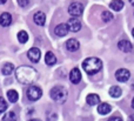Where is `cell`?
Wrapping results in <instances>:
<instances>
[{"instance_id":"6da1fadb","label":"cell","mask_w":134,"mask_h":121,"mask_svg":"<svg viewBox=\"0 0 134 121\" xmlns=\"http://www.w3.org/2000/svg\"><path fill=\"white\" fill-rule=\"evenodd\" d=\"M15 78L21 84H33L37 80V71L31 66H20L15 71Z\"/></svg>"},{"instance_id":"7a4b0ae2","label":"cell","mask_w":134,"mask_h":121,"mask_svg":"<svg viewBox=\"0 0 134 121\" xmlns=\"http://www.w3.org/2000/svg\"><path fill=\"white\" fill-rule=\"evenodd\" d=\"M82 68L87 74L93 75L97 74L98 72H100V70L102 68V61L98 58H87L86 60H83L82 62Z\"/></svg>"},{"instance_id":"3957f363","label":"cell","mask_w":134,"mask_h":121,"mask_svg":"<svg viewBox=\"0 0 134 121\" xmlns=\"http://www.w3.org/2000/svg\"><path fill=\"white\" fill-rule=\"evenodd\" d=\"M67 91L63 86H55L51 89V98L59 103H63L67 100Z\"/></svg>"},{"instance_id":"277c9868","label":"cell","mask_w":134,"mask_h":121,"mask_svg":"<svg viewBox=\"0 0 134 121\" xmlns=\"http://www.w3.org/2000/svg\"><path fill=\"white\" fill-rule=\"evenodd\" d=\"M42 95V91L40 87L38 86H31L30 88L27 89V98L30 99L31 101H37L41 98Z\"/></svg>"},{"instance_id":"5b68a950","label":"cell","mask_w":134,"mask_h":121,"mask_svg":"<svg viewBox=\"0 0 134 121\" xmlns=\"http://www.w3.org/2000/svg\"><path fill=\"white\" fill-rule=\"evenodd\" d=\"M68 13L71 14L72 16H75V18L80 16L81 14L83 13L82 4H80V2H73V4H71L68 7Z\"/></svg>"},{"instance_id":"8992f818","label":"cell","mask_w":134,"mask_h":121,"mask_svg":"<svg viewBox=\"0 0 134 121\" xmlns=\"http://www.w3.org/2000/svg\"><path fill=\"white\" fill-rule=\"evenodd\" d=\"M115 78H116V80H118V81L126 82L131 78V73H130V71L126 70V68H120V70L116 71Z\"/></svg>"},{"instance_id":"52a82bcc","label":"cell","mask_w":134,"mask_h":121,"mask_svg":"<svg viewBox=\"0 0 134 121\" xmlns=\"http://www.w3.org/2000/svg\"><path fill=\"white\" fill-rule=\"evenodd\" d=\"M67 26H68V30L71 31V32H79V31L81 30V22L75 16L69 19L68 22H67Z\"/></svg>"},{"instance_id":"ba28073f","label":"cell","mask_w":134,"mask_h":121,"mask_svg":"<svg viewBox=\"0 0 134 121\" xmlns=\"http://www.w3.org/2000/svg\"><path fill=\"white\" fill-rule=\"evenodd\" d=\"M27 56L32 62H38V61L40 60V56H41L40 49L37 48V47H32V48L27 52Z\"/></svg>"},{"instance_id":"9c48e42d","label":"cell","mask_w":134,"mask_h":121,"mask_svg":"<svg viewBox=\"0 0 134 121\" xmlns=\"http://www.w3.org/2000/svg\"><path fill=\"white\" fill-rule=\"evenodd\" d=\"M118 47L120 51L125 52V53H128V52H131L133 49V45L128 40H120L118 42Z\"/></svg>"},{"instance_id":"30bf717a","label":"cell","mask_w":134,"mask_h":121,"mask_svg":"<svg viewBox=\"0 0 134 121\" xmlns=\"http://www.w3.org/2000/svg\"><path fill=\"white\" fill-rule=\"evenodd\" d=\"M69 80H71V82H73V84H75V85L80 82L81 73L78 68H73V70L71 71V73H69Z\"/></svg>"},{"instance_id":"8fae6325","label":"cell","mask_w":134,"mask_h":121,"mask_svg":"<svg viewBox=\"0 0 134 121\" xmlns=\"http://www.w3.org/2000/svg\"><path fill=\"white\" fill-rule=\"evenodd\" d=\"M12 24V15L7 12H4V13L0 15V25L2 27H7Z\"/></svg>"},{"instance_id":"7c38bea8","label":"cell","mask_w":134,"mask_h":121,"mask_svg":"<svg viewBox=\"0 0 134 121\" xmlns=\"http://www.w3.org/2000/svg\"><path fill=\"white\" fill-rule=\"evenodd\" d=\"M33 20H34V22L37 25L44 26L45 22H46V15H45L44 12H37L34 14V16H33Z\"/></svg>"},{"instance_id":"4fadbf2b","label":"cell","mask_w":134,"mask_h":121,"mask_svg":"<svg viewBox=\"0 0 134 121\" xmlns=\"http://www.w3.org/2000/svg\"><path fill=\"white\" fill-rule=\"evenodd\" d=\"M79 47H80V44H79L78 40H75V39H69V40H67V42H66V48L68 49L69 52H75V51H78Z\"/></svg>"},{"instance_id":"5bb4252c","label":"cell","mask_w":134,"mask_h":121,"mask_svg":"<svg viewBox=\"0 0 134 121\" xmlns=\"http://www.w3.org/2000/svg\"><path fill=\"white\" fill-rule=\"evenodd\" d=\"M68 31L69 30H68L67 24H60V25H58L55 27V34L58 37H65V35H67Z\"/></svg>"},{"instance_id":"9a60e30c","label":"cell","mask_w":134,"mask_h":121,"mask_svg":"<svg viewBox=\"0 0 134 121\" xmlns=\"http://www.w3.org/2000/svg\"><path fill=\"white\" fill-rule=\"evenodd\" d=\"M111 111H112V107L108 105V103H106V102L100 103V105L98 106V113H99V114H101V115L108 114Z\"/></svg>"},{"instance_id":"2e32d148","label":"cell","mask_w":134,"mask_h":121,"mask_svg":"<svg viewBox=\"0 0 134 121\" xmlns=\"http://www.w3.org/2000/svg\"><path fill=\"white\" fill-rule=\"evenodd\" d=\"M86 101L90 106H95L100 102V98L98 94H88L87 98H86Z\"/></svg>"},{"instance_id":"e0dca14e","label":"cell","mask_w":134,"mask_h":121,"mask_svg":"<svg viewBox=\"0 0 134 121\" xmlns=\"http://www.w3.org/2000/svg\"><path fill=\"white\" fill-rule=\"evenodd\" d=\"M45 62L47 64L48 66H53L57 64V58L52 52H47L46 55H45Z\"/></svg>"},{"instance_id":"ac0fdd59","label":"cell","mask_w":134,"mask_h":121,"mask_svg":"<svg viewBox=\"0 0 134 121\" xmlns=\"http://www.w3.org/2000/svg\"><path fill=\"white\" fill-rule=\"evenodd\" d=\"M109 7H111L113 11L119 12V11H121V9H122L124 1H122V0H113V1H111V4H109Z\"/></svg>"},{"instance_id":"d6986e66","label":"cell","mask_w":134,"mask_h":121,"mask_svg":"<svg viewBox=\"0 0 134 121\" xmlns=\"http://www.w3.org/2000/svg\"><path fill=\"white\" fill-rule=\"evenodd\" d=\"M122 94V91H121V88L119 86H112L111 88H109V95L112 96V98H119V96Z\"/></svg>"},{"instance_id":"ffe728a7","label":"cell","mask_w":134,"mask_h":121,"mask_svg":"<svg viewBox=\"0 0 134 121\" xmlns=\"http://www.w3.org/2000/svg\"><path fill=\"white\" fill-rule=\"evenodd\" d=\"M7 98H8V100L11 101L12 103L16 102L19 99V94L16 91H14V89H9V91H7Z\"/></svg>"},{"instance_id":"44dd1931","label":"cell","mask_w":134,"mask_h":121,"mask_svg":"<svg viewBox=\"0 0 134 121\" xmlns=\"http://www.w3.org/2000/svg\"><path fill=\"white\" fill-rule=\"evenodd\" d=\"M14 71V66H13V64H5L4 66H2V68H1V72H2V74L4 75H9V74H12V72Z\"/></svg>"},{"instance_id":"7402d4cb","label":"cell","mask_w":134,"mask_h":121,"mask_svg":"<svg viewBox=\"0 0 134 121\" xmlns=\"http://www.w3.org/2000/svg\"><path fill=\"white\" fill-rule=\"evenodd\" d=\"M18 40H19L20 44H25V42H27V40H28L27 32H25V31H20V32L18 33Z\"/></svg>"},{"instance_id":"603a6c76","label":"cell","mask_w":134,"mask_h":121,"mask_svg":"<svg viewBox=\"0 0 134 121\" xmlns=\"http://www.w3.org/2000/svg\"><path fill=\"white\" fill-rule=\"evenodd\" d=\"M101 19L104 22H109V21L113 19V14H112L109 11H104L101 14Z\"/></svg>"},{"instance_id":"cb8c5ba5","label":"cell","mask_w":134,"mask_h":121,"mask_svg":"<svg viewBox=\"0 0 134 121\" xmlns=\"http://www.w3.org/2000/svg\"><path fill=\"white\" fill-rule=\"evenodd\" d=\"M2 121H16V115L13 112H8L4 115Z\"/></svg>"},{"instance_id":"d4e9b609","label":"cell","mask_w":134,"mask_h":121,"mask_svg":"<svg viewBox=\"0 0 134 121\" xmlns=\"http://www.w3.org/2000/svg\"><path fill=\"white\" fill-rule=\"evenodd\" d=\"M7 110V102L2 96H0V113H4Z\"/></svg>"},{"instance_id":"484cf974","label":"cell","mask_w":134,"mask_h":121,"mask_svg":"<svg viewBox=\"0 0 134 121\" xmlns=\"http://www.w3.org/2000/svg\"><path fill=\"white\" fill-rule=\"evenodd\" d=\"M18 4H19V6H21V7H26L30 4V0H18Z\"/></svg>"},{"instance_id":"4316f807","label":"cell","mask_w":134,"mask_h":121,"mask_svg":"<svg viewBox=\"0 0 134 121\" xmlns=\"http://www.w3.org/2000/svg\"><path fill=\"white\" fill-rule=\"evenodd\" d=\"M108 121H122V119L120 117H112L108 119Z\"/></svg>"},{"instance_id":"83f0119b","label":"cell","mask_w":134,"mask_h":121,"mask_svg":"<svg viewBox=\"0 0 134 121\" xmlns=\"http://www.w3.org/2000/svg\"><path fill=\"white\" fill-rule=\"evenodd\" d=\"M128 121H134V114H132L130 118H128Z\"/></svg>"},{"instance_id":"f1b7e54d","label":"cell","mask_w":134,"mask_h":121,"mask_svg":"<svg viewBox=\"0 0 134 121\" xmlns=\"http://www.w3.org/2000/svg\"><path fill=\"white\" fill-rule=\"evenodd\" d=\"M7 0H0V5H2V4H5Z\"/></svg>"},{"instance_id":"f546056e","label":"cell","mask_w":134,"mask_h":121,"mask_svg":"<svg viewBox=\"0 0 134 121\" xmlns=\"http://www.w3.org/2000/svg\"><path fill=\"white\" fill-rule=\"evenodd\" d=\"M130 2H131V5H132V6H134V0H130Z\"/></svg>"},{"instance_id":"4dcf8cb0","label":"cell","mask_w":134,"mask_h":121,"mask_svg":"<svg viewBox=\"0 0 134 121\" xmlns=\"http://www.w3.org/2000/svg\"><path fill=\"white\" fill-rule=\"evenodd\" d=\"M30 121H41V120H39V119H31Z\"/></svg>"},{"instance_id":"1f68e13d","label":"cell","mask_w":134,"mask_h":121,"mask_svg":"<svg viewBox=\"0 0 134 121\" xmlns=\"http://www.w3.org/2000/svg\"><path fill=\"white\" fill-rule=\"evenodd\" d=\"M132 108L134 110V98H133V100H132Z\"/></svg>"},{"instance_id":"d6a6232c","label":"cell","mask_w":134,"mask_h":121,"mask_svg":"<svg viewBox=\"0 0 134 121\" xmlns=\"http://www.w3.org/2000/svg\"><path fill=\"white\" fill-rule=\"evenodd\" d=\"M132 35H133V38H134V28L132 30Z\"/></svg>"}]
</instances>
